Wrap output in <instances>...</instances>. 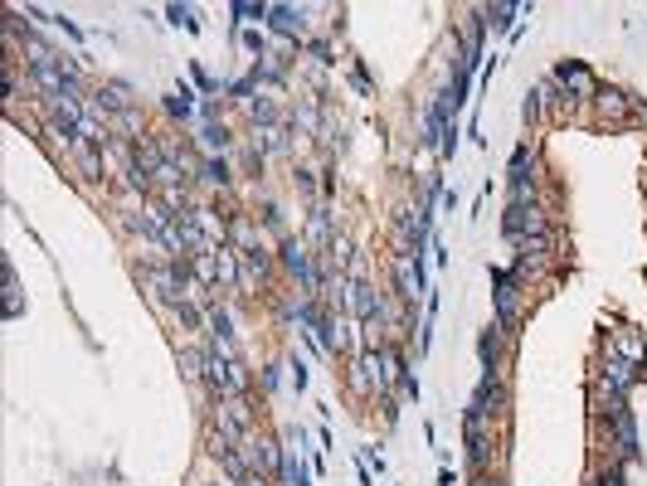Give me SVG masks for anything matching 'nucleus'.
Listing matches in <instances>:
<instances>
[{
    "label": "nucleus",
    "instance_id": "obj_17",
    "mask_svg": "<svg viewBox=\"0 0 647 486\" xmlns=\"http://www.w3.org/2000/svg\"><path fill=\"white\" fill-rule=\"evenodd\" d=\"M643 370H647V365H643Z\"/></svg>",
    "mask_w": 647,
    "mask_h": 486
},
{
    "label": "nucleus",
    "instance_id": "obj_16",
    "mask_svg": "<svg viewBox=\"0 0 647 486\" xmlns=\"http://www.w3.org/2000/svg\"><path fill=\"white\" fill-rule=\"evenodd\" d=\"M244 44H249V49H253V54H263V49H268V39H263V35H259V29H249V35H244Z\"/></svg>",
    "mask_w": 647,
    "mask_h": 486
},
{
    "label": "nucleus",
    "instance_id": "obj_8",
    "mask_svg": "<svg viewBox=\"0 0 647 486\" xmlns=\"http://www.w3.org/2000/svg\"><path fill=\"white\" fill-rule=\"evenodd\" d=\"M200 147L204 151H229V127H224V122L214 127V122H210V127L200 131Z\"/></svg>",
    "mask_w": 647,
    "mask_h": 486
},
{
    "label": "nucleus",
    "instance_id": "obj_10",
    "mask_svg": "<svg viewBox=\"0 0 647 486\" xmlns=\"http://www.w3.org/2000/svg\"><path fill=\"white\" fill-rule=\"evenodd\" d=\"M180 370H185V379H190V385H200V375H204V350H180Z\"/></svg>",
    "mask_w": 647,
    "mask_h": 486
},
{
    "label": "nucleus",
    "instance_id": "obj_7",
    "mask_svg": "<svg viewBox=\"0 0 647 486\" xmlns=\"http://www.w3.org/2000/svg\"><path fill=\"white\" fill-rule=\"evenodd\" d=\"M594 102L603 108V117H619V122L628 117V98L619 88H594Z\"/></svg>",
    "mask_w": 647,
    "mask_h": 486
},
{
    "label": "nucleus",
    "instance_id": "obj_3",
    "mask_svg": "<svg viewBox=\"0 0 647 486\" xmlns=\"http://www.w3.org/2000/svg\"><path fill=\"white\" fill-rule=\"evenodd\" d=\"M283 267L297 277V283L312 292L316 287V277H312V263H307V243H297V239H283Z\"/></svg>",
    "mask_w": 647,
    "mask_h": 486
},
{
    "label": "nucleus",
    "instance_id": "obj_9",
    "mask_svg": "<svg viewBox=\"0 0 647 486\" xmlns=\"http://www.w3.org/2000/svg\"><path fill=\"white\" fill-rule=\"evenodd\" d=\"M166 112H171V117H190V112H195V92L190 88H180V92H171V98H166Z\"/></svg>",
    "mask_w": 647,
    "mask_h": 486
},
{
    "label": "nucleus",
    "instance_id": "obj_1",
    "mask_svg": "<svg viewBox=\"0 0 647 486\" xmlns=\"http://www.w3.org/2000/svg\"><path fill=\"white\" fill-rule=\"evenodd\" d=\"M491 287H497V326L511 331L516 326V302H521V273L516 267H491Z\"/></svg>",
    "mask_w": 647,
    "mask_h": 486
},
{
    "label": "nucleus",
    "instance_id": "obj_15",
    "mask_svg": "<svg viewBox=\"0 0 647 486\" xmlns=\"http://www.w3.org/2000/svg\"><path fill=\"white\" fill-rule=\"evenodd\" d=\"M482 15H487V25L507 29V25H511V15H516V5H497V10H482Z\"/></svg>",
    "mask_w": 647,
    "mask_h": 486
},
{
    "label": "nucleus",
    "instance_id": "obj_6",
    "mask_svg": "<svg viewBox=\"0 0 647 486\" xmlns=\"http://www.w3.org/2000/svg\"><path fill=\"white\" fill-rule=\"evenodd\" d=\"M268 25L277 29V35H302L307 10H297V5H268Z\"/></svg>",
    "mask_w": 647,
    "mask_h": 486
},
{
    "label": "nucleus",
    "instance_id": "obj_14",
    "mask_svg": "<svg viewBox=\"0 0 647 486\" xmlns=\"http://www.w3.org/2000/svg\"><path fill=\"white\" fill-rule=\"evenodd\" d=\"M594 486H628V482H623V462H609V472H599Z\"/></svg>",
    "mask_w": 647,
    "mask_h": 486
},
{
    "label": "nucleus",
    "instance_id": "obj_13",
    "mask_svg": "<svg viewBox=\"0 0 647 486\" xmlns=\"http://www.w3.org/2000/svg\"><path fill=\"white\" fill-rule=\"evenodd\" d=\"M166 15L176 20V25H185V29H190V35H195V29H200V20H195V10H190V5H171Z\"/></svg>",
    "mask_w": 647,
    "mask_h": 486
},
{
    "label": "nucleus",
    "instance_id": "obj_12",
    "mask_svg": "<svg viewBox=\"0 0 647 486\" xmlns=\"http://www.w3.org/2000/svg\"><path fill=\"white\" fill-rule=\"evenodd\" d=\"M112 131H127V137H141V112H117V117H112Z\"/></svg>",
    "mask_w": 647,
    "mask_h": 486
},
{
    "label": "nucleus",
    "instance_id": "obj_5",
    "mask_svg": "<svg viewBox=\"0 0 647 486\" xmlns=\"http://www.w3.org/2000/svg\"><path fill=\"white\" fill-rule=\"evenodd\" d=\"M555 83L574 88L579 98H594V74H589L584 64H574V59H570V64H555Z\"/></svg>",
    "mask_w": 647,
    "mask_h": 486
},
{
    "label": "nucleus",
    "instance_id": "obj_11",
    "mask_svg": "<svg viewBox=\"0 0 647 486\" xmlns=\"http://www.w3.org/2000/svg\"><path fill=\"white\" fill-rule=\"evenodd\" d=\"M200 180L204 185H229V165H224V161H200Z\"/></svg>",
    "mask_w": 647,
    "mask_h": 486
},
{
    "label": "nucleus",
    "instance_id": "obj_4",
    "mask_svg": "<svg viewBox=\"0 0 647 486\" xmlns=\"http://www.w3.org/2000/svg\"><path fill=\"white\" fill-rule=\"evenodd\" d=\"M501 336H507L501 326H487V331H482V340H477L482 375H501Z\"/></svg>",
    "mask_w": 647,
    "mask_h": 486
},
{
    "label": "nucleus",
    "instance_id": "obj_2",
    "mask_svg": "<svg viewBox=\"0 0 647 486\" xmlns=\"http://www.w3.org/2000/svg\"><path fill=\"white\" fill-rule=\"evenodd\" d=\"M609 423H613V448H619V462H623V467L638 462V423H633L628 404H613Z\"/></svg>",
    "mask_w": 647,
    "mask_h": 486
}]
</instances>
